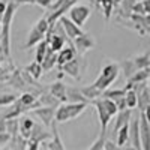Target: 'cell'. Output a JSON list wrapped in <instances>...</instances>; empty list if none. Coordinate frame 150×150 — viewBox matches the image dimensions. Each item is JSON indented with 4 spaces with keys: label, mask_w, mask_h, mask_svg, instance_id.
<instances>
[{
    "label": "cell",
    "mask_w": 150,
    "mask_h": 150,
    "mask_svg": "<svg viewBox=\"0 0 150 150\" xmlns=\"http://www.w3.org/2000/svg\"><path fill=\"white\" fill-rule=\"evenodd\" d=\"M80 92H81V95H83L89 102H90V101H95V99H98V98H101V95H102L98 89H95L92 84H90V86H86V87H81Z\"/></svg>",
    "instance_id": "cell-27"
},
{
    "label": "cell",
    "mask_w": 150,
    "mask_h": 150,
    "mask_svg": "<svg viewBox=\"0 0 150 150\" xmlns=\"http://www.w3.org/2000/svg\"><path fill=\"white\" fill-rule=\"evenodd\" d=\"M89 104H92L98 111V117H99V122H101V132H107V126L110 120L119 112L116 104L105 98H98L95 101H90Z\"/></svg>",
    "instance_id": "cell-2"
},
{
    "label": "cell",
    "mask_w": 150,
    "mask_h": 150,
    "mask_svg": "<svg viewBox=\"0 0 150 150\" xmlns=\"http://www.w3.org/2000/svg\"><path fill=\"white\" fill-rule=\"evenodd\" d=\"M66 102L68 104H87L89 101L81 95L80 89H75V87H66Z\"/></svg>",
    "instance_id": "cell-20"
},
{
    "label": "cell",
    "mask_w": 150,
    "mask_h": 150,
    "mask_svg": "<svg viewBox=\"0 0 150 150\" xmlns=\"http://www.w3.org/2000/svg\"><path fill=\"white\" fill-rule=\"evenodd\" d=\"M26 150H39V143H35V141L27 140V147H26Z\"/></svg>",
    "instance_id": "cell-42"
},
{
    "label": "cell",
    "mask_w": 150,
    "mask_h": 150,
    "mask_svg": "<svg viewBox=\"0 0 150 150\" xmlns=\"http://www.w3.org/2000/svg\"><path fill=\"white\" fill-rule=\"evenodd\" d=\"M12 3H15L17 6H20V5H35V0H12Z\"/></svg>",
    "instance_id": "cell-43"
},
{
    "label": "cell",
    "mask_w": 150,
    "mask_h": 150,
    "mask_svg": "<svg viewBox=\"0 0 150 150\" xmlns=\"http://www.w3.org/2000/svg\"><path fill=\"white\" fill-rule=\"evenodd\" d=\"M137 95V105L140 108V112H144L149 107H150V90H149V86L144 87V89Z\"/></svg>",
    "instance_id": "cell-21"
},
{
    "label": "cell",
    "mask_w": 150,
    "mask_h": 150,
    "mask_svg": "<svg viewBox=\"0 0 150 150\" xmlns=\"http://www.w3.org/2000/svg\"><path fill=\"white\" fill-rule=\"evenodd\" d=\"M33 126H35V122L30 117H27V116L18 117V135L23 137L24 140H29Z\"/></svg>",
    "instance_id": "cell-15"
},
{
    "label": "cell",
    "mask_w": 150,
    "mask_h": 150,
    "mask_svg": "<svg viewBox=\"0 0 150 150\" xmlns=\"http://www.w3.org/2000/svg\"><path fill=\"white\" fill-rule=\"evenodd\" d=\"M68 12H69V20L80 29L84 26L86 21L92 15V9L87 5H74Z\"/></svg>",
    "instance_id": "cell-6"
},
{
    "label": "cell",
    "mask_w": 150,
    "mask_h": 150,
    "mask_svg": "<svg viewBox=\"0 0 150 150\" xmlns=\"http://www.w3.org/2000/svg\"><path fill=\"white\" fill-rule=\"evenodd\" d=\"M75 56H77V54H75V50L72 48V45H68L66 48L63 47V48H62L60 51L57 53V62H56V65H57V66H59V69H60L65 63L71 62Z\"/></svg>",
    "instance_id": "cell-19"
},
{
    "label": "cell",
    "mask_w": 150,
    "mask_h": 150,
    "mask_svg": "<svg viewBox=\"0 0 150 150\" xmlns=\"http://www.w3.org/2000/svg\"><path fill=\"white\" fill-rule=\"evenodd\" d=\"M9 140H11V135L6 134V132H0V149H3L9 144Z\"/></svg>",
    "instance_id": "cell-40"
},
{
    "label": "cell",
    "mask_w": 150,
    "mask_h": 150,
    "mask_svg": "<svg viewBox=\"0 0 150 150\" xmlns=\"http://www.w3.org/2000/svg\"><path fill=\"white\" fill-rule=\"evenodd\" d=\"M93 47H95V39H93V36L90 33H83L78 38H75V39H74V45H72V48L75 50V54H77V56L86 54Z\"/></svg>",
    "instance_id": "cell-8"
},
{
    "label": "cell",
    "mask_w": 150,
    "mask_h": 150,
    "mask_svg": "<svg viewBox=\"0 0 150 150\" xmlns=\"http://www.w3.org/2000/svg\"><path fill=\"white\" fill-rule=\"evenodd\" d=\"M119 74H120L119 63H108L101 69V74L98 75V78L95 80V83L92 86L102 93L119 78Z\"/></svg>",
    "instance_id": "cell-3"
},
{
    "label": "cell",
    "mask_w": 150,
    "mask_h": 150,
    "mask_svg": "<svg viewBox=\"0 0 150 150\" xmlns=\"http://www.w3.org/2000/svg\"><path fill=\"white\" fill-rule=\"evenodd\" d=\"M149 77H150V68L140 69V71H137L132 77L128 80V84H138V83L149 81Z\"/></svg>",
    "instance_id": "cell-25"
},
{
    "label": "cell",
    "mask_w": 150,
    "mask_h": 150,
    "mask_svg": "<svg viewBox=\"0 0 150 150\" xmlns=\"http://www.w3.org/2000/svg\"><path fill=\"white\" fill-rule=\"evenodd\" d=\"M15 69V66H14V63L11 62V59H8L6 60V65L3 66V69H0V83H6L8 81V78H9V75H11V72Z\"/></svg>",
    "instance_id": "cell-36"
},
{
    "label": "cell",
    "mask_w": 150,
    "mask_h": 150,
    "mask_svg": "<svg viewBox=\"0 0 150 150\" xmlns=\"http://www.w3.org/2000/svg\"><path fill=\"white\" fill-rule=\"evenodd\" d=\"M50 95L53 98H56L60 104L66 102V86L62 81H56L50 86Z\"/></svg>",
    "instance_id": "cell-18"
},
{
    "label": "cell",
    "mask_w": 150,
    "mask_h": 150,
    "mask_svg": "<svg viewBox=\"0 0 150 150\" xmlns=\"http://www.w3.org/2000/svg\"><path fill=\"white\" fill-rule=\"evenodd\" d=\"M32 112L42 122L44 128H50L51 123H53V120H54L56 108L54 107H38V108L32 110Z\"/></svg>",
    "instance_id": "cell-11"
},
{
    "label": "cell",
    "mask_w": 150,
    "mask_h": 150,
    "mask_svg": "<svg viewBox=\"0 0 150 150\" xmlns=\"http://www.w3.org/2000/svg\"><path fill=\"white\" fill-rule=\"evenodd\" d=\"M51 141L47 144V149L48 150H66L65 146H63V141H62L60 135H59V131H57V123L53 120L51 123Z\"/></svg>",
    "instance_id": "cell-17"
},
{
    "label": "cell",
    "mask_w": 150,
    "mask_h": 150,
    "mask_svg": "<svg viewBox=\"0 0 150 150\" xmlns=\"http://www.w3.org/2000/svg\"><path fill=\"white\" fill-rule=\"evenodd\" d=\"M15 3H6V11L2 17V24H0V45H2V56L11 59V24L14 20L15 11H17Z\"/></svg>",
    "instance_id": "cell-1"
},
{
    "label": "cell",
    "mask_w": 150,
    "mask_h": 150,
    "mask_svg": "<svg viewBox=\"0 0 150 150\" xmlns=\"http://www.w3.org/2000/svg\"><path fill=\"white\" fill-rule=\"evenodd\" d=\"M0 56H2V45H0ZM3 57V56H2Z\"/></svg>",
    "instance_id": "cell-48"
},
{
    "label": "cell",
    "mask_w": 150,
    "mask_h": 150,
    "mask_svg": "<svg viewBox=\"0 0 150 150\" xmlns=\"http://www.w3.org/2000/svg\"><path fill=\"white\" fill-rule=\"evenodd\" d=\"M125 93H126V90H125V89H114V90L107 89L105 92H102L101 98L110 99V101H116V99H119V98H123Z\"/></svg>",
    "instance_id": "cell-34"
},
{
    "label": "cell",
    "mask_w": 150,
    "mask_h": 150,
    "mask_svg": "<svg viewBox=\"0 0 150 150\" xmlns=\"http://www.w3.org/2000/svg\"><path fill=\"white\" fill-rule=\"evenodd\" d=\"M5 132L9 134L11 137L18 135V119L5 120Z\"/></svg>",
    "instance_id": "cell-35"
},
{
    "label": "cell",
    "mask_w": 150,
    "mask_h": 150,
    "mask_svg": "<svg viewBox=\"0 0 150 150\" xmlns=\"http://www.w3.org/2000/svg\"><path fill=\"white\" fill-rule=\"evenodd\" d=\"M30 141H35V143H44V141H48L51 140V132H50L47 128H44L42 125L39 123H35V126L30 132V137H29Z\"/></svg>",
    "instance_id": "cell-13"
},
{
    "label": "cell",
    "mask_w": 150,
    "mask_h": 150,
    "mask_svg": "<svg viewBox=\"0 0 150 150\" xmlns=\"http://www.w3.org/2000/svg\"><path fill=\"white\" fill-rule=\"evenodd\" d=\"M132 63H134V66H135V69H137V71L149 68V66H150V53H149V51H146V53H144V54H141V56L134 57V59H132Z\"/></svg>",
    "instance_id": "cell-26"
},
{
    "label": "cell",
    "mask_w": 150,
    "mask_h": 150,
    "mask_svg": "<svg viewBox=\"0 0 150 150\" xmlns=\"http://www.w3.org/2000/svg\"><path fill=\"white\" fill-rule=\"evenodd\" d=\"M117 120H116V125H114V129H112V132H114V135H116V132L122 128V126H126V125H129V120H131V117H132V110H123V111H119L117 112Z\"/></svg>",
    "instance_id": "cell-22"
},
{
    "label": "cell",
    "mask_w": 150,
    "mask_h": 150,
    "mask_svg": "<svg viewBox=\"0 0 150 150\" xmlns=\"http://www.w3.org/2000/svg\"><path fill=\"white\" fill-rule=\"evenodd\" d=\"M131 24H134V29L138 32L141 36H147L149 32H150V17L149 15H135V14H131L129 18Z\"/></svg>",
    "instance_id": "cell-9"
},
{
    "label": "cell",
    "mask_w": 150,
    "mask_h": 150,
    "mask_svg": "<svg viewBox=\"0 0 150 150\" xmlns=\"http://www.w3.org/2000/svg\"><path fill=\"white\" fill-rule=\"evenodd\" d=\"M59 24H60V27L63 29L65 36H68V39H71V41H74L75 38H78L80 35H83V33H84V32H83V29L77 27V26H75V24H74L69 18H66V17L59 18Z\"/></svg>",
    "instance_id": "cell-12"
},
{
    "label": "cell",
    "mask_w": 150,
    "mask_h": 150,
    "mask_svg": "<svg viewBox=\"0 0 150 150\" xmlns=\"http://www.w3.org/2000/svg\"><path fill=\"white\" fill-rule=\"evenodd\" d=\"M3 62H5V60H3V57L0 56V69H3V66H5V65H3Z\"/></svg>",
    "instance_id": "cell-46"
},
{
    "label": "cell",
    "mask_w": 150,
    "mask_h": 150,
    "mask_svg": "<svg viewBox=\"0 0 150 150\" xmlns=\"http://www.w3.org/2000/svg\"><path fill=\"white\" fill-rule=\"evenodd\" d=\"M54 2H56V0H54Z\"/></svg>",
    "instance_id": "cell-51"
},
{
    "label": "cell",
    "mask_w": 150,
    "mask_h": 150,
    "mask_svg": "<svg viewBox=\"0 0 150 150\" xmlns=\"http://www.w3.org/2000/svg\"><path fill=\"white\" fill-rule=\"evenodd\" d=\"M5 11H6V3L0 0V17H2V15L5 14Z\"/></svg>",
    "instance_id": "cell-44"
},
{
    "label": "cell",
    "mask_w": 150,
    "mask_h": 150,
    "mask_svg": "<svg viewBox=\"0 0 150 150\" xmlns=\"http://www.w3.org/2000/svg\"><path fill=\"white\" fill-rule=\"evenodd\" d=\"M8 147H9L11 150H26V147H27V140H24L23 137H20V135L11 137Z\"/></svg>",
    "instance_id": "cell-30"
},
{
    "label": "cell",
    "mask_w": 150,
    "mask_h": 150,
    "mask_svg": "<svg viewBox=\"0 0 150 150\" xmlns=\"http://www.w3.org/2000/svg\"><path fill=\"white\" fill-rule=\"evenodd\" d=\"M24 71H26V72L30 75V77H32L35 81H38V80H39V78L42 77V74H44V71H42L41 65H39V63H36V62L30 63V65H29L26 69H24Z\"/></svg>",
    "instance_id": "cell-31"
},
{
    "label": "cell",
    "mask_w": 150,
    "mask_h": 150,
    "mask_svg": "<svg viewBox=\"0 0 150 150\" xmlns=\"http://www.w3.org/2000/svg\"><path fill=\"white\" fill-rule=\"evenodd\" d=\"M0 150H11L9 147H3V149H0Z\"/></svg>",
    "instance_id": "cell-47"
},
{
    "label": "cell",
    "mask_w": 150,
    "mask_h": 150,
    "mask_svg": "<svg viewBox=\"0 0 150 150\" xmlns=\"http://www.w3.org/2000/svg\"><path fill=\"white\" fill-rule=\"evenodd\" d=\"M48 29H50V26H48L47 18L45 17L39 18L36 21V24L33 26V29L30 30V33L27 36V42H26V45H24V48H30V47H35L39 42H42L45 39V35H47Z\"/></svg>",
    "instance_id": "cell-5"
},
{
    "label": "cell",
    "mask_w": 150,
    "mask_h": 150,
    "mask_svg": "<svg viewBox=\"0 0 150 150\" xmlns=\"http://www.w3.org/2000/svg\"><path fill=\"white\" fill-rule=\"evenodd\" d=\"M99 6H101L102 12H104V17L105 20H110L112 15V11L117 8L114 0H99Z\"/></svg>",
    "instance_id": "cell-28"
},
{
    "label": "cell",
    "mask_w": 150,
    "mask_h": 150,
    "mask_svg": "<svg viewBox=\"0 0 150 150\" xmlns=\"http://www.w3.org/2000/svg\"><path fill=\"white\" fill-rule=\"evenodd\" d=\"M2 17H3V15H2ZM2 17H0V24H2Z\"/></svg>",
    "instance_id": "cell-50"
},
{
    "label": "cell",
    "mask_w": 150,
    "mask_h": 150,
    "mask_svg": "<svg viewBox=\"0 0 150 150\" xmlns=\"http://www.w3.org/2000/svg\"><path fill=\"white\" fill-rule=\"evenodd\" d=\"M135 5V0H120L119 3V15L125 20H128L129 15L132 14V6Z\"/></svg>",
    "instance_id": "cell-24"
},
{
    "label": "cell",
    "mask_w": 150,
    "mask_h": 150,
    "mask_svg": "<svg viewBox=\"0 0 150 150\" xmlns=\"http://www.w3.org/2000/svg\"><path fill=\"white\" fill-rule=\"evenodd\" d=\"M47 51H48V44L45 42V41H42V42H39L38 44V48H36V63H42V60H44V57H45V54H47Z\"/></svg>",
    "instance_id": "cell-37"
},
{
    "label": "cell",
    "mask_w": 150,
    "mask_h": 150,
    "mask_svg": "<svg viewBox=\"0 0 150 150\" xmlns=\"http://www.w3.org/2000/svg\"><path fill=\"white\" fill-rule=\"evenodd\" d=\"M128 143L134 150H141V144H140V112L135 117H131V120H129Z\"/></svg>",
    "instance_id": "cell-7"
},
{
    "label": "cell",
    "mask_w": 150,
    "mask_h": 150,
    "mask_svg": "<svg viewBox=\"0 0 150 150\" xmlns=\"http://www.w3.org/2000/svg\"><path fill=\"white\" fill-rule=\"evenodd\" d=\"M150 125L146 112H140V144L141 150H149L150 147Z\"/></svg>",
    "instance_id": "cell-10"
},
{
    "label": "cell",
    "mask_w": 150,
    "mask_h": 150,
    "mask_svg": "<svg viewBox=\"0 0 150 150\" xmlns=\"http://www.w3.org/2000/svg\"><path fill=\"white\" fill-rule=\"evenodd\" d=\"M17 101V95L14 93H0V107H11Z\"/></svg>",
    "instance_id": "cell-39"
},
{
    "label": "cell",
    "mask_w": 150,
    "mask_h": 150,
    "mask_svg": "<svg viewBox=\"0 0 150 150\" xmlns=\"http://www.w3.org/2000/svg\"><path fill=\"white\" fill-rule=\"evenodd\" d=\"M125 104H126L128 110H134L137 107V95L134 90H126V93H125Z\"/></svg>",
    "instance_id": "cell-38"
},
{
    "label": "cell",
    "mask_w": 150,
    "mask_h": 150,
    "mask_svg": "<svg viewBox=\"0 0 150 150\" xmlns=\"http://www.w3.org/2000/svg\"><path fill=\"white\" fill-rule=\"evenodd\" d=\"M86 108H87V104H68V102L60 104L54 112V122L66 123L69 120H74L78 116H81Z\"/></svg>",
    "instance_id": "cell-4"
},
{
    "label": "cell",
    "mask_w": 150,
    "mask_h": 150,
    "mask_svg": "<svg viewBox=\"0 0 150 150\" xmlns=\"http://www.w3.org/2000/svg\"><path fill=\"white\" fill-rule=\"evenodd\" d=\"M132 14H135V15H149L150 14V0L137 2L132 6Z\"/></svg>",
    "instance_id": "cell-29"
},
{
    "label": "cell",
    "mask_w": 150,
    "mask_h": 150,
    "mask_svg": "<svg viewBox=\"0 0 150 150\" xmlns=\"http://www.w3.org/2000/svg\"><path fill=\"white\" fill-rule=\"evenodd\" d=\"M119 68L123 69V74H125V78L126 80H129L132 75L137 72V69H135V66L132 63V59H128V60L122 62V65H119Z\"/></svg>",
    "instance_id": "cell-32"
},
{
    "label": "cell",
    "mask_w": 150,
    "mask_h": 150,
    "mask_svg": "<svg viewBox=\"0 0 150 150\" xmlns=\"http://www.w3.org/2000/svg\"><path fill=\"white\" fill-rule=\"evenodd\" d=\"M54 3V0H35V5L41 6V8H45V9H50V6H51Z\"/></svg>",
    "instance_id": "cell-41"
},
{
    "label": "cell",
    "mask_w": 150,
    "mask_h": 150,
    "mask_svg": "<svg viewBox=\"0 0 150 150\" xmlns=\"http://www.w3.org/2000/svg\"><path fill=\"white\" fill-rule=\"evenodd\" d=\"M6 84L11 86V87H14L15 90H27V84L24 83V80H23V77H21V71L17 69V68L11 72Z\"/></svg>",
    "instance_id": "cell-16"
},
{
    "label": "cell",
    "mask_w": 150,
    "mask_h": 150,
    "mask_svg": "<svg viewBox=\"0 0 150 150\" xmlns=\"http://www.w3.org/2000/svg\"><path fill=\"white\" fill-rule=\"evenodd\" d=\"M137 2H144V0H135V3H137Z\"/></svg>",
    "instance_id": "cell-49"
},
{
    "label": "cell",
    "mask_w": 150,
    "mask_h": 150,
    "mask_svg": "<svg viewBox=\"0 0 150 150\" xmlns=\"http://www.w3.org/2000/svg\"><path fill=\"white\" fill-rule=\"evenodd\" d=\"M116 150H134V149H132V147L129 146V143H128L126 146H122V147H119V146H117V147H116Z\"/></svg>",
    "instance_id": "cell-45"
},
{
    "label": "cell",
    "mask_w": 150,
    "mask_h": 150,
    "mask_svg": "<svg viewBox=\"0 0 150 150\" xmlns=\"http://www.w3.org/2000/svg\"><path fill=\"white\" fill-rule=\"evenodd\" d=\"M128 126H129V125H126V126H122V128L116 132V144H117L119 147L128 144Z\"/></svg>",
    "instance_id": "cell-33"
},
{
    "label": "cell",
    "mask_w": 150,
    "mask_h": 150,
    "mask_svg": "<svg viewBox=\"0 0 150 150\" xmlns=\"http://www.w3.org/2000/svg\"><path fill=\"white\" fill-rule=\"evenodd\" d=\"M102 150H104V149H102Z\"/></svg>",
    "instance_id": "cell-53"
},
{
    "label": "cell",
    "mask_w": 150,
    "mask_h": 150,
    "mask_svg": "<svg viewBox=\"0 0 150 150\" xmlns=\"http://www.w3.org/2000/svg\"><path fill=\"white\" fill-rule=\"evenodd\" d=\"M47 150H48V149H47Z\"/></svg>",
    "instance_id": "cell-52"
},
{
    "label": "cell",
    "mask_w": 150,
    "mask_h": 150,
    "mask_svg": "<svg viewBox=\"0 0 150 150\" xmlns=\"http://www.w3.org/2000/svg\"><path fill=\"white\" fill-rule=\"evenodd\" d=\"M56 62H57V53L51 51V50L48 48V51H47V54H45V57H44V60H42V63H41L42 71H44V72L51 71V69L56 66Z\"/></svg>",
    "instance_id": "cell-23"
},
{
    "label": "cell",
    "mask_w": 150,
    "mask_h": 150,
    "mask_svg": "<svg viewBox=\"0 0 150 150\" xmlns=\"http://www.w3.org/2000/svg\"><path fill=\"white\" fill-rule=\"evenodd\" d=\"M60 71L72 77L74 80H80L81 78V68H80V60H78V56H75L71 62L65 63L63 66L60 68Z\"/></svg>",
    "instance_id": "cell-14"
}]
</instances>
